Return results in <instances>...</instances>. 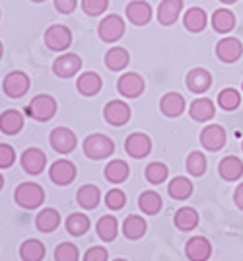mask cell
Here are the masks:
<instances>
[{
    "label": "cell",
    "mask_w": 243,
    "mask_h": 261,
    "mask_svg": "<svg viewBox=\"0 0 243 261\" xmlns=\"http://www.w3.org/2000/svg\"><path fill=\"white\" fill-rule=\"evenodd\" d=\"M14 201L18 207L27 208V211L39 208L45 203V189L35 181H23L16 187Z\"/></svg>",
    "instance_id": "obj_1"
},
{
    "label": "cell",
    "mask_w": 243,
    "mask_h": 261,
    "mask_svg": "<svg viewBox=\"0 0 243 261\" xmlns=\"http://www.w3.org/2000/svg\"><path fill=\"white\" fill-rule=\"evenodd\" d=\"M25 113L34 121L47 123L56 115V99L49 94H39L25 106Z\"/></svg>",
    "instance_id": "obj_2"
},
{
    "label": "cell",
    "mask_w": 243,
    "mask_h": 261,
    "mask_svg": "<svg viewBox=\"0 0 243 261\" xmlns=\"http://www.w3.org/2000/svg\"><path fill=\"white\" fill-rule=\"evenodd\" d=\"M115 152V142L103 133H94L84 141V154L89 160H103Z\"/></svg>",
    "instance_id": "obj_3"
},
{
    "label": "cell",
    "mask_w": 243,
    "mask_h": 261,
    "mask_svg": "<svg viewBox=\"0 0 243 261\" xmlns=\"http://www.w3.org/2000/svg\"><path fill=\"white\" fill-rule=\"evenodd\" d=\"M43 41L47 45V49L60 53V51H67L68 47L72 45V32L65 23H53V25H49L45 30Z\"/></svg>",
    "instance_id": "obj_4"
},
{
    "label": "cell",
    "mask_w": 243,
    "mask_h": 261,
    "mask_svg": "<svg viewBox=\"0 0 243 261\" xmlns=\"http://www.w3.org/2000/svg\"><path fill=\"white\" fill-rule=\"evenodd\" d=\"M127 32V25H125V20L117 14H109L105 16L103 20L98 25V35H100L101 41L105 43H117L123 35Z\"/></svg>",
    "instance_id": "obj_5"
},
{
    "label": "cell",
    "mask_w": 243,
    "mask_h": 261,
    "mask_svg": "<svg viewBox=\"0 0 243 261\" xmlns=\"http://www.w3.org/2000/svg\"><path fill=\"white\" fill-rule=\"evenodd\" d=\"M29 86H32V80H29V76H27L25 72H22V70H12V72H8V74L4 76V80H2V90H4V94H6L8 98H14V99L25 96Z\"/></svg>",
    "instance_id": "obj_6"
},
{
    "label": "cell",
    "mask_w": 243,
    "mask_h": 261,
    "mask_svg": "<svg viewBox=\"0 0 243 261\" xmlns=\"http://www.w3.org/2000/svg\"><path fill=\"white\" fill-rule=\"evenodd\" d=\"M49 144H51V148L55 152L70 154L76 150L78 139L76 135H74V130H70L68 127H56L49 135Z\"/></svg>",
    "instance_id": "obj_7"
},
{
    "label": "cell",
    "mask_w": 243,
    "mask_h": 261,
    "mask_svg": "<svg viewBox=\"0 0 243 261\" xmlns=\"http://www.w3.org/2000/svg\"><path fill=\"white\" fill-rule=\"evenodd\" d=\"M78 175V170L76 166L70 162V160H55V162L51 164V168H49V177H51V181L55 185H60V187H65V185H70L74 179H76Z\"/></svg>",
    "instance_id": "obj_8"
},
{
    "label": "cell",
    "mask_w": 243,
    "mask_h": 261,
    "mask_svg": "<svg viewBox=\"0 0 243 261\" xmlns=\"http://www.w3.org/2000/svg\"><path fill=\"white\" fill-rule=\"evenodd\" d=\"M144 88H146V82L138 72H127L117 80V92L123 98H140L144 94Z\"/></svg>",
    "instance_id": "obj_9"
},
{
    "label": "cell",
    "mask_w": 243,
    "mask_h": 261,
    "mask_svg": "<svg viewBox=\"0 0 243 261\" xmlns=\"http://www.w3.org/2000/svg\"><path fill=\"white\" fill-rule=\"evenodd\" d=\"M103 119L113 127H123L131 119V108L123 99H111L103 108Z\"/></svg>",
    "instance_id": "obj_10"
},
{
    "label": "cell",
    "mask_w": 243,
    "mask_h": 261,
    "mask_svg": "<svg viewBox=\"0 0 243 261\" xmlns=\"http://www.w3.org/2000/svg\"><path fill=\"white\" fill-rule=\"evenodd\" d=\"M125 150L134 160L146 158L152 152V139L146 133H131L125 141Z\"/></svg>",
    "instance_id": "obj_11"
},
{
    "label": "cell",
    "mask_w": 243,
    "mask_h": 261,
    "mask_svg": "<svg viewBox=\"0 0 243 261\" xmlns=\"http://www.w3.org/2000/svg\"><path fill=\"white\" fill-rule=\"evenodd\" d=\"M82 68V59L76 53H65L53 63V72L58 78H72L76 76Z\"/></svg>",
    "instance_id": "obj_12"
},
{
    "label": "cell",
    "mask_w": 243,
    "mask_h": 261,
    "mask_svg": "<svg viewBox=\"0 0 243 261\" xmlns=\"http://www.w3.org/2000/svg\"><path fill=\"white\" fill-rule=\"evenodd\" d=\"M243 55V45L239 39L235 37H224L216 43V57L220 59L222 63L232 65L235 61H239Z\"/></svg>",
    "instance_id": "obj_13"
},
{
    "label": "cell",
    "mask_w": 243,
    "mask_h": 261,
    "mask_svg": "<svg viewBox=\"0 0 243 261\" xmlns=\"http://www.w3.org/2000/svg\"><path fill=\"white\" fill-rule=\"evenodd\" d=\"M200 144L202 148H206L210 152L222 150L226 144V130L222 125H206L200 130Z\"/></svg>",
    "instance_id": "obj_14"
},
{
    "label": "cell",
    "mask_w": 243,
    "mask_h": 261,
    "mask_svg": "<svg viewBox=\"0 0 243 261\" xmlns=\"http://www.w3.org/2000/svg\"><path fill=\"white\" fill-rule=\"evenodd\" d=\"M45 166H47V156L41 148H27L25 152L22 154V168L25 174L29 175H39L43 174Z\"/></svg>",
    "instance_id": "obj_15"
},
{
    "label": "cell",
    "mask_w": 243,
    "mask_h": 261,
    "mask_svg": "<svg viewBox=\"0 0 243 261\" xmlns=\"http://www.w3.org/2000/svg\"><path fill=\"white\" fill-rule=\"evenodd\" d=\"M185 255L189 261H208L212 255V244L204 236H195L185 244Z\"/></svg>",
    "instance_id": "obj_16"
},
{
    "label": "cell",
    "mask_w": 243,
    "mask_h": 261,
    "mask_svg": "<svg viewBox=\"0 0 243 261\" xmlns=\"http://www.w3.org/2000/svg\"><path fill=\"white\" fill-rule=\"evenodd\" d=\"M127 18L129 22H133L134 25H146L152 20V6L146 0H133L127 4Z\"/></svg>",
    "instance_id": "obj_17"
},
{
    "label": "cell",
    "mask_w": 243,
    "mask_h": 261,
    "mask_svg": "<svg viewBox=\"0 0 243 261\" xmlns=\"http://www.w3.org/2000/svg\"><path fill=\"white\" fill-rule=\"evenodd\" d=\"M101 86H103V80L98 72H82L76 80V90L82 94V96H86V98H92V96H98L101 92Z\"/></svg>",
    "instance_id": "obj_18"
},
{
    "label": "cell",
    "mask_w": 243,
    "mask_h": 261,
    "mask_svg": "<svg viewBox=\"0 0 243 261\" xmlns=\"http://www.w3.org/2000/svg\"><path fill=\"white\" fill-rule=\"evenodd\" d=\"M181 12H183V0H162L156 16L162 25H173Z\"/></svg>",
    "instance_id": "obj_19"
},
{
    "label": "cell",
    "mask_w": 243,
    "mask_h": 261,
    "mask_svg": "<svg viewBox=\"0 0 243 261\" xmlns=\"http://www.w3.org/2000/svg\"><path fill=\"white\" fill-rule=\"evenodd\" d=\"M60 226V213L53 207H47L37 213L35 217V228L41 234H51Z\"/></svg>",
    "instance_id": "obj_20"
},
{
    "label": "cell",
    "mask_w": 243,
    "mask_h": 261,
    "mask_svg": "<svg viewBox=\"0 0 243 261\" xmlns=\"http://www.w3.org/2000/svg\"><path fill=\"white\" fill-rule=\"evenodd\" d=\"M160 111L166 117H179L185 111V98L177 92H167L164 94V98L160 99Z\"/></svg>",
    "instance_id": "obj_21"
},
{
    "label": "cell",
    "mask_w": 243,
    "mask_h": 261,
    "mask_svg": "<svg viewBox=\"0 0 243 261\" xmlns=\"http://www.w3.org/2000/svg\"><path fill=\"white\" fill-rule=\"evenodd\" d=\"M185 82L193 94H204V92H208L210 84H212V76L206 68H193V70H189Z\"/></svg>",
    "instance_id": "obj_22"
},
{
    "label": "cell",
    "mask_w": 243,
    "mask_h": 261,
    "mask_svg": "<svg viewBox=\"0 0 243 261\" xmlns=\"http://www.w3.org/2000/svg\"><path fill=\"white\" fill-rule=\"evenodd\" d=\"M23 129V115L18 109H6L0 115V133L14 137Z\"/></svg>",
    "instance_id": "obj_23"
},
{
    "label": "cell",
    "mask_w": 243,
    "mask_h": 261,
    "mask_svg": "<svg viewBox=\"0 0 243 261\" xmlns=\"http://www.w3.org/2000/svg\"><path fill=\"white\" fill-rule=\"evenodd\" d=\"M103 63L113 72H121L123 68H127L131 63V55L125 47H111L103 57Z\"/></svg>",
    "instance_id": "obj_24"
},
{
    "label": "cell",
    "mask_w": 243,
    "mask_h": 261,
    "mask_svg": "<svg viewBox=\"0 0 243 261\" xmlns=\"http://www.w3.org/2000/svg\"><path fill=\"white\" fill-rule=\"evenodd\" d=\"M214 113H216L214 101L208 98H197L189 106V115H191V119L199 121V123L210 121L214 117Z\"/></svg>",
    "instance_id": "obj_25"
},
{
    "label": "cell",
    "mask_w": 243,
    "mask_h": 261,
    "mask_svg": "<svg viewBox=\"0 0 243 261\" xmlns=\"http://www.w3.org/2000/svg\"><path fill=\"white\" fill-rule=\"evenodd\" d=\"M218 174L226 181H237L243 175V162L237 156H226L218 164Z\"/></svg>",
    "instance_id": "obj_26"
},
{
    "label": "cell",
    "mask_w": 243,
    "mask_h": 261,
    "mask_svg": "<svg viewBox=\"0 0 243 261\" xmlns=\"http://www.w3.org/2000/svg\"><path fill=\"white\" fill-rule=\"evenodd\" d=\"M47 255V248L41 240L29 238L20 246V257L22 261H43Z\"/></svg>",
    "instance_id": "obj_27"
},
{
    "label": "cell",
    "mask_w": 243,
    "mask_h": 261,
    "mask_svg": "<svg viewBox=\"0 0 243 261\" xmlns=\"http://www.w3.org/2000/svg\"><path fill=\"white\" fill-rule=\"evenodd\" d=\"M173 224H175V228L183 230V232H191V230L199 226V213L193 207L177 208L175 217H173Z\"/></svg>",
    "instance_id": "obj_28"
},
{
    "label": "cell",
    "mask_w": 243,
    "mask_h": 261,
    "mask_svg": "<svg viewBox=\"0 0 243 261\" xmlns=\"http://www.w3.org/2000/svg\"><path fill=\"white\" fill-rule=\"evenodd\" d=\"M146 220L140 215H129L123 220V236L129 240H140L146 234Z\"/></svg>",
    "instance_id": "obj_29"
},
{
    "label": "cell",
    "mask_w": 243,
    "mask_h": 261,
    "mask_svg": "<svg viewBox=\"0 0 243 261\" xmlns=\"http://www.w3.org/2000/svg\"><path fill=\"white\" fill-rule=\"evenodd\" d=\"M206 22H208L206 12L202 10V8H199V6L189 8V10L185 12V18H183V25H185V30L191 33H200L206 28Z\"/></svg>",
    "instance_id": "obj_30"
},
{
    "label": "cell",
    "mask_w": 243,
    "mask_h": 261,
    "mask_svg": "<svg viewBox=\"0 0 243 261\" xmlns=\"http://www.w3.org/2000/svg\"><path fill=\"white\" fill-rule=\"evenodd\" d=\"M76 201L78 205L82 208H88V211H92V208H96L98 205H100L101 201V191L100 187H96V185H82L80 189H78L76 193Z\"/></svg>",
    "instance_id": "obj_31"
},
{
    "label": "cell",
    "mask_w": 243,
    "mask_h": 261,
    "mask_svg": "<svg viewBox=\"0 0 243 261\" xmlns=\"http://www.w3.org/2000/svg\"><path fill=\"white\" fill-rule=\"evenodd\" d=\"M131 174V168L125 160H111L107 166L103 168V175L109 184H123Z\"/></svg>",
    "instance_id": "obj_32"
},
{
    "label": "cell",
    "mask_w": 243,
    "mask_h": 261,
    "mask_svg": "<svg viewBox=\"0 0 243 261\" xmlns=\"http://www.w3.org/2000/svg\"><path fill=\"white\" fill-rule=\"evenodd\" d=\"M96 232L103 242H113L119 236V220L113 215H105L96 222Z\"/></svg>",
    "instance_id": "obj_33"
},
{
    "label": "cell",
    "mask_w": 243,
    "mask_h": 261,
    "mask_svg": "<svg viewBox=\"0 0 243 261\" xmlns=\"http://www.w3.org/2000/svg\"><path fill=\"white\" fill-rule=\"evenodd\" d=\"M167 193H169L171 199H175V201H185V199H189V197L193 195V184H191V179H187L185 175H177L167 185Z\"/></svg>",
    "instance_id": "obj_34"
},
{
    "label": "cell",
    "mask_w": 243,
    "mask_h": 261,
    "mask_svg": "<svg viewBox=\"0 0 243 261\" xmlns=\"http://www.w3.org/2000/svg\"><path fill=\"white\" fill-rule=\"evenodd\" d=\"M89 218L88 215H84V213H72V215H68L67 220H65V228L70 236H84L86 232L89 230Z\"/></svg>",
    "instance_id": "obj_35"
},
{
    "label": "cell",
    "mask_w": 243,
    "mask_h": 261,
    "mask_svg": "<svg viewBox=\"0 0 243 261\" xmlns=\"http://www.w3.org/2000/svg\"><path fill=\"white\" fill-rule=\"evenodd\" d=\"M233 25H235V16H233L232 10L218 8V10L212 14V28H214V32L228 33L233 30Z\"/></svg>",
    "instance_id": "obj_36"
},
{
    "label": "cell",
    "mask_w": 243,
    "mask_h": 261,
    "mask_svg": "<svg viewBox=\"0 0 243 261\" xmlns=\"http://www.w3.org/2000/svg\"><path fill=\"white\" fill-rule=\"evenodd\" d=\"M138 208L142 211L144 215L154 217L162 211V197L158 195L156 191H142L138 197Z\"/></svg>",
    "instance_id": "obj_37"
},
{
    "label": "cell",
    "mask_w": 243,
    "mask_h": 261,
    "mask_svg": "<svg viewBox=\"0 0 243 261\" xmlns=\"http://www.w3.org/2000/svg\"><path fill=\"white\" fill-rule=\"evenodd\" d=\"M167 175H169V170H167V166L164 162H150L146 166V170H144L146 181L152 185L164 184L167 179Z\"/></svg>",
    "instance_id": "obj_38"
},
{
    "label": "cell",
    "mask_w": 243,
    "mask_h": 261,
    "mask_svg": "<svg viewBox=\"0 0 243 261\" xmlns=\"http://www.w3.org/2000/svg\"><path fill=\"white\" fill-rule=\"evenodd\" d=\"M239 103H241V96L233 88H224L220 94H218V106L224 111H233V109L239 108Z\"/></svg>",
    "instance_id": "obj_39"
},
{
    "label": "cell",
    "mask_w": 243,
    "mask_h": 261,
    "mask_svg": "<svg viewBox=\"0 0 243 261\" xmlns=\"http://www.w3.org/2000/svg\"><path fill=\"white\" fill-rule=\"evenodd\" d=\"M187 172L195 177H200L206 172V156L202 152H191L187 156Z\"/></svg>",
    "instance_id": "obj_40"
},
{
    "label": "cell",
    "mask_w": 243,
    "mask_h": 261,
    "mask_svg": "<svg viewBox=\"0 0 243 261\" xmlns=\"http://www.w3.org/2000/svg\"><path fill=\"white\" fill-rule=\"evenodd\" d=\"M55 261H80V250L78 246L70 242L58 244L55 250Z\"/></svg>",
    "instance_id": "obj_41"
},
{
    "label": "cell",
    "mask_w": 243,
    "mask_h": 261,
    "mask_svg": "<svg viewBox=\"0 0 243 261\" xmlns=\"http://www.w3.org/2000/svg\"><path fill=\"white\" fill-rule=\"evenodd\" d=\"M105 205H107V208H111V211H121L125 205H127V195H125V191H121V189H109L107 193H105Z\"/></svg>",
    "instance_id": "obj_42"
},
{
    "label": "cell",
    "mask_w": 243,
    "mask_h": 261,
    "mask_svg": "<svg viewBox=\"0 0 243 261\" xmlns=\"http://www.w3.org/2000/svg\"><path fill=\"white\" fill-rule=\"evenodd\" d=\"M109 8V0H82V10L88 16H101Z\"/></svg>",
    "instance_id": "obj_43"
},
{
    "label": "cell",
    "mask_w": 243,
    "mask_h": 261,
    "mask_svg": "<svg viewBox=\"0 0 243 261\" xmlns=\"http://www.w3.org/2000/svg\"><path fill=\"white\" fill-rule=\"evenodd\" d=\"M16 162V150L8 142H0V170L12 168Z\"/></svg>",
    "instance_id": "obj_44"
},
{
    "label": "cell",
    "mask_w": 243,
    "mask_h": 261,
    "mask_svg": "<svg viewBox=\"0 0 243 261\" xmlns=\"http://www.w3.org/2000/svg\"><path fill=\"white\" fill-rule=\"evenodd\" d=\"M109 259V251L103 246H92L86 253H84V259L82 261H107Z\"/></svg>",
    "instance_id": "obj_45"
},
{
    "label": "cell",
    "mask_w": 243,
    "mask_h": 261,
    "mask_svg": "<svg viewBox=\"0 0 243 261\" xmlns=\"http://www.w3.org/2000/svg\"><path fill=\"white\" fill-rule=\"evenodd\" d=\"M78 0H55V8L60 14H72L76 10Z\"/></svg>",
    "instance_id": "obj_46"
},
{
    "label": "cell",
    "mask_w": 243,
    "mask_h": 261,
    "mask_svg": "<svg viewBox=\"0 0 243 261\" xmlns=\"http://www.w3.org/2000/svg\"><path fill=\"white\" fill-rule=\"evenodd\" d=\"M233 203L237 205V208L243 211V184H239L235 187V193H233Z\"/></svg>",
    "instance_id": "obj_47"
},
{
    "label": "cell",
    "mask_w": 243,
    "mask_h": 261,
    "mask_svg": "<svg viewBox=\"0 0 243 261\" xmlns=\"http://www.w3.org/2000/svg\"><path fill=\"white\" fill-rule=\"evenodd\" d=\"M220 2H224V4H233V2H237V0H220Z\"/></svg>",
    "instance_id": "obj_48"
},
{
    "label": "cell",
    "mask_w": 243,
    "mask_h": 261,
    "mask_svg": "<svg viewBox=\"0 0 243 261\" xmlns=\"http://www.w3.org/2000/svg\"><path fill=\"white\" fill-rule=\"evenodd\" d=\"M2 187H4V177H2V174H0V191H2Z\"/></svg>",
    "instance_id": "obj_49"
},
{
    "label": "cell",
    "mask_w": 243,
    "mask_h": 261,
    "mask_svg": "<svg viewBox=\"0 0 243 261\" xmlns=\"http://www.w3.org/2000/svg\"><path fill=\"white\" fill-rule=\"evenodd\" d=\"M2 53H4V45H2V41H0V59H2Z\"/></svg>",
    "instance_id": "obj_50"
},
{
    "label": "cell",
    "mask_w": 243,
    "mask_h": 261,
    "mask_svg": "<svg viewBox=\"0 0 243 261\" xmlns=\"http://www.w3.org/2000/svg\"><path fill=\"white\" fill-rule=\"evenodd\" d=\"M32 2H37V4H39V2H45V0H32Z\"/></svg>",
    "instance_id": "obj_51"
},
{
    "label": "cell",
    "mask_w": 243,
    "mask_h": 261,
    "mask_svg": "<svg viewBox=\"0 0 243 261\" xmlns=\"http://www.w3.org/2000/svg\"><path fill=\"white\" fill-rule=\"evenodd\" d=\"M115 261H127V259H123V257H117V259H115Z\"/></svg>",
    "instance_id": "obj_52"
},
{
    "label": "cell",
    "mask_w": 243,
    "mask_h": 261,
    "mask_svg": "<svg viewBox=\"0 0 243 261\" xmlns=\"http://www.w3.org/2000/svg\"><path fill=\"white\" fill-rule=\"evenodd\" d=\"M241 148H243V142H241Z\"/></svg>",
    "instance_id": "obj_53"
},
{
    "label": "cell",
    "mask_w": 243,
    "mask_h": 261,
    "mask_svg": "<svg viewBox=\"0 0 243 261\" xmlns=\"http://www.w3.org/2000/svg\"><path fill=\"white\" fill-rule=\"evenodd\" d=\"M241 90H243V84H241Z\"/></svg>",
    "instance_id": "obj_54"
},
{
    "label": "cell",
    "mask_w": 243,
    "mask_h": 261,
    "mask_svg": "<svg viewBox=\"0 0 243 261\" xmlns=\"http://www.w3.org/2000/svg\"><path fill=\"white\" fill-rule=\"evenodd\" d=\"M0 16H2V14H0Z\"/></svg>",
    "instance_id": "obj_55"
}]
</instances>
